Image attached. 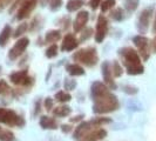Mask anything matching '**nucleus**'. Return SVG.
<instances>
[{
  "instance_id": "obj_1",
  "label": "nucleus",
  "mask_w": 156,
  "mask_h": 141,
  "mask_svg": "<svg viewBox=\"0 0 156 141\" xmlns=\"http://www.w3.org/2000/svg\"><path fill=\"white\" fill-rule=\"evenodd\" d=\"M119 55L122 58L123 65L127 68L129 75H137L144 72V67L141 63V58L139 53L132 47H123L119 49Z\"/></svg>"
},
{
  "instance_id": "obj_2",
  "label": "nucleus",
  "mask_w": 156,
  "mask_h": 141,
  "mask_svg": "<svg viewBox=\"0 0 156 141\" xmlns=\"http://www.w3.org/2000/svg\"><path fill=\"white\" fill-rule=\"evenodd\" d=\"M93 105V112L95 114H106V113H110L114 112L119 108L120 103H119V99L116 95L112 93V92H107V93L102 94L101 96L94 99Z\"/></svg>"
},
{
  "instance_id": "obj_3",
  "label": "nucleus",
  "mask_w": 156,
  "mask_h": 141,
  "mask_svg": "<svg viewBox=\"0 0 156 141\" xmlns=\"http://www.w3.org/2000/svg\"><path fill=\"white\" fill-rule=\"evenodd\" d=\"M110 119L108 118H94L89 121H85V122H81L80 125L75 128L74 131V138L80 140L81 138H83L86 134H88L89 132H92L94 129H96L95 127H100L102 125H106V124H109Z\"/></svg>"
},
{
  "instance_id": "obj_4",
  "label": "nucleus",
  "mask_w": 156,
  "mask_h": 141,
  "mask_svg": "<svg viewBox=\"0 0 156 141\" xmlns=\"http://www.w3.org/2000/svg\"><path fill=\"white\" fill-rule=\"evenodd\" d=\"M73 60L82 63L83 66H87V67H93L98 63V60H99L96 48L95 47H86V48L80 49L74 53Z\"/></svg>"
},
{
  "instance_id": "obj_5",
  "label": "nucleus",
  "mask_w": 156,
  "mask_h": 141,
  "mask_svg": "<svg viewBox=\"0 0 156 141\" xmlns=\"http://www.w3.org/2000/svg\"><path fill=\"white\" fill-rule=\"evenodd\" d=\"M0 124L6 126H18L21 127L25 125V120L23 117H20L14 110H7L4 107H0Z\"/></svg>"
},
{
  "instance_id": "obj_6",
  "label": "nucleus",
  "mask_w": 156,
  "mask_h": 141,
  "mask_svg": "<svg viewBox=\"0 0 156 141\" xmlns=\"http://www.w3.org/2000/svg\"><path fill=\"white\" fill-rule=\"evenodd\" d=\"M153 12H154V8L151 6L144 8L139 16V19H137V24H136V28L139 33L144 34L147 33V31L149 30V25H150V20H151V16H153Z\"/></svg>"
},
{
  "instance_id": "obj_7",
  "label": "nucleus",
  "mask_w": 156,
  "mask_h": 141,
  "mask_svg": "<svg viewBox=\"0 0 156 141\" xmlns=\"http://www.w3.org/2000/svg\"><path fill=\"white\" fill-rule=\"evenodd\" d=\"M133 42L134 45L136 46L137 48V53L140 55L141 58L144 60V61H147L149 59V56H150V52H149V46H150V44H149V39L147 37H144V35H136V37H134L133 38Z\"/></svg>"
},
{
  "instance_id": "obj_8",
  "label": "nucleus",
  "mask_w": 156,
  "mask_h": 141,
  "mask_svg": "<svg viewBox=\"0 0 156 141\" xmlns=\"http://www.w3.org/2000/svg\"><path fill=\"white\" fill-rule=\"evenodd\" d=\"M30 45V39L27 37H23L21 39H19L16 44L13 45V47L9 49L8 52V58L11 60H16L18 59L21 54H23V52L26 51V48Z\"/></svg>"
},
{
  "instance_id": "obj_9",
  "label": "nucleus",
  "mask_w": 156,
  "mask_h": 141,
  "mask_svg": "<svg viewBox=\"0 0 156 141\" xmlns=\"http://www.w3.org/2000/svg\"><path fill=\"white\" fill-rule=\"evenodd\" d=\"M9 80H11V82L14 84V85L31 86L32 84H33V78H31V77L28 75L27 70L13 72V73L9 75Z\"/></svg>"
},
{
  "instance_id": "obj_10",
  "label": "nucleus",
  "mask_w": 156,
  "mask_h": 141,
  "mask_svg": "<svg viewBox=\"0 0 156 141\" xmlns=\"http://www.w3.org/2000/svg\"><path fill=\"white\" fill-rule=\"evenodd\" d=\"M107 32H108V20H107L106 16H100L98 18V23H96L95 41L98 44H101L106 38V35H107Z\"/></svg>"
},
{
  "instance_id": "obj_11",
  "label": "nucleus",
  "mask_w": 156,
  "mask_h": 141,
  "mask_svg": "<svg viewBox=\"0 0 156 141\" xmlns=\"http://www.w3.org/2000/svg\"><path fill=\"white\" fill-rule=\"evenodd\" d=\"M38 0H23V4L20 5V8L16 12V19L23 20L31 14V12L37 7Z\"/></svg>"
},
{
  "instance_id": "obj_12",
  "label": "nucleus",
  "mask_w": 156,
  "mask_h": 141,
  "mask_svg": "<svg viewBox=\"0 0 156 141\" xmlns=\"http://www.w3.org/2000/svg\"><path fill=\"white\" fill-rule=\"evenodd\" d=\"M101 72H102V77L105 80V85L108 86L110 89H116V84L114 81V79L112 77L113 72H112V65L109 61H103L101 66Z\"/></svg>"
},
{
  "instance_id": "obj_13",
  "label": "nucleus",
  "mask_w": 156,
  "mask_h": 141,
  "mask_svg": "<svg viewBox=\"0 0 156 141\" xmlns=\"http://www.w3.org/2000/svg\"><path fill=\"white\" fill-rule=\"evenodd\" d=\"M88 19H89V13L87 11H80L78 14H76V18L73 23V30L75 33H79L80 31H82L86 26V24L88 23Z\"/></svg>"
},
{
  "instance_id": "obj_14",
  "label": "nucleus",
  "mask_w": 156,
  "mask_h": 141,
  "mask_svg": "<svg viewBox=\"0 0 156 141\" xmlns=\"http://www.w3.org/2000/svg\"><path fill=\"white\" fill-rule=\"evenodd\" d=\"M79 41L75 38L74 34H66L62 40V45H61V51L62 52H70L74 51L75 48H78Z\"/></svg>"
},
{
  "instance_id": "obj_15",
  "label": "nucleus",
  "mask_w": 156,
  "mask_h": 141,
  "mask_svg": "<svg viewBox=\"0 0 156 141\" xmlns=\"http://www.w3.org/2000/svg\"><path fill=\"white\" fill-rule=\"evenodd\" d=\"M107 136V131L103 128H96L92 132L86 134L83 138H81L80 141H100Z\"/></svg>"
},
{
  "instance_id": "obj_16",
  "label": "nucleus",
  "mask_w": 156,
  "mask_h": 141,
  "mask_svg": "<svg viewBox=\"0 0 156 141\" xmlns=\"http://www.w3.org/2000/svg\"><path fill=\"white\" fill-rule=\"evenodd\" d=\"M109 89L108 87L106 86L105 84H102L100 81H95L92 84V87H90V95H92V99H96L99 96H101L102 94L107 93Z\"/></svg>"
},
{
  "instance_id": "obj_17",
  "label": "nucleus",
  "mask_w": 156,
  "mask_h": 141,
  "mask_svg": "<svg viewBox=\"0 0 156 141\" xmlns=\"http://www.w3.org/2000/svg\"><path fill=\"white\" fill-rule=\"evenodd\" d=\"M39 124L44 129H56L58 128V124H56L55 119L47 117V115H44V117L40 118Z\"/></svg>"
},
{
  "instance_id": "obj_18",
  "label": "nucleus",
  "mask_w": 156,
  "mask_h": 141,
  "mask_svg": "<svg viewBox=\"0 0 156 141\" xmlns=\"http://www.w3.org/2000/svg\"><path fill=\"white\" fill-rule=\"evenodd\" d=\"M61 39V32L59 30H51L45 35V42L46 44H55L58 40Z\"/></svg>"
},
{
  "instance_id": "obj_19",
  "label": "nucleus",
  "mask_w": 156,
  "mask_h": 141,
  "mask_svg": "<svg viewBox=\"0 0 156 141\" xmlns=\"http://www.w3.org/2000/svg\"><path fill=\"white\" fill-rule=\"evenodd\" d=\"M67 72L69 73L72 77H81V75H85V70L78 65V63H69L67 65L66 67Z\"/></svg>"
},
{
  "instance_id": "obj_20",
  "label": "nucleus",
  "mask_w": 156,
  "mask_h": 141,
  "mask_svg": "<svg viewBox=\"0 0 156 141\" xmlns=\"http://www.w3.org/2000/svg\"><path fill=\"white\" fill-rule=\"evenodd\" d=\"M11 33H12V27L9 25H6L2 28V31L0 32V46L1 47L6 46V44L11 38Z\"/></svg>"
},
{
  "instance_id": "obj_21",
  "label": "nucleus",
  "mask_w": 156,
  "mask_h": 141,
  "mask_svg": "<svg viewBox=\"0 0 156 141\" xmlns=\"http://www.w3.org/2000/svg\"><path fill=\"white\" fill-rule=\"evenodd\" d=\"M70 113H72V108L67 105H62V106H59V107H55L53 110V114L55 117L59 118H65L68 117Z\"/></svg>"
},
{
  "instance_id": "obj_22",
  "label": "nucleus",
  "mask_w": 156,
  "mask_h": 141,
  "mask_svg": "<svg viewBox=\"0 0 156 141\" xmlns=\"http://www.w3.org/2000/svg\"><path fill=\"white\" fill-rule=\"evenodd\" d=\"M85 1L83 0H68L67 5H66V8L68 12H75L83 6Z\"/></svg>"
},
{
  "instance_id": "obj_23",
  "label": "nucleus",
  "mask_w": 156,
  "mask_h": 141,
  "mask_svg": "<svg viewBox=\"0 0 156 141\" xmlns=\"http://www.w3.org/2000/svg\"><path fill=\"white\" fill-rule=\"evenodd\" d=\"M140 0H126L125 1V8L128 13H133L139 7Z\"/></svg>"
},
{
  "instance_id": "obj_24",
  "label": "nucleus",
  "mask_w": 156,
  "mask_h": 141,
  "mask_svg": "<svg viewBox=\"0 0 156 141\" xmlns=\"http://www.w3.org/2000/svg\"><path fill=\"white\" fill-rule=\"evenodd\" d=\"M14 134L11 131L0 127V141H14Z\"/></svg>"
},
{
  "instance_id": "obj_25",
  "label": "nucleus",
  "mask_w": 156,
  "mask_h": 141,
  "mask_svg": "<svg viewBox=\"0 0 156 141\" xmlns=\"http://www.w3.org/2000/svg\"><path fill=\"white\" fill-rule=\"evenodd\" d=\"M110 18L115 21H121L125 19V12L122 8H115L110 12Z\"/></svg>"
},
{
  "instance_id": "obj_26",
  "label": "nucleus",
  "mask_w": 156,
  "mask_h": 141,
  "mask_svg": "<svg viewBox=\"0 0 156 141\" xmlns=\"http://www.w3.org/2000/svg\"><path fill=\"white\" fill-rule=\"evenodd\" d=\"M72 99V95L65 91H59L58 93L55 94V100H58L59 102H68Z\"/></svg>"
},
{
  "instance_id": "obj_27",
  "label": "nucleus",
  "mask_w": 156,
  "mask_h": 141,
  "mask_svg": "<svg viewBox=\"0 0 156 141\" xmlns=\"http://www.w3.org/2000/svg\"><path fill=\"white\" fill-rule=\"evenodd\" d=\"M112 72H113V75H114L115 78H120V77L122 75L123 70H122L121 65H120V63H119L117 60H114V63L112 65Z\"/></svg>"
},
{
  "instance_id": "obj_28",
  "label": "nucleus",
  "mask_w": 156,
  "mask_h": 141,
  "mask_svg": "<svg viewBox=\"0 0 156 141\" xmlns=\"http://www.w3.org/2000/svg\"><path fill=\"white\" fill-rule=\"evenodd\" d=\"M115 6V0H103L102 1V4L100 5V7H101V12H107V11H109L112 8Z\"/></svg>"
},
{
  "instance_id": "obj_29",
  "label": "nucleus",
  "mask_w": 156,
  "mask_h": 141,
  "mask_svg": "<svg viewBox=\"0 0 156 141\" xmlns=\"http://www.w3.org/2000/svg\"><path fill=\"white\" fill-rule=\"evenodd\" d=\"M56 55H58V46L56 44H53L46 49V56L48 59H52V58H55Z\"/></svg>"
},
{
  "instance_id": "obj_30",
  "label": "nucleus",
  "mask_w": 156,
  "mask_h": 141,
  "mask_svg": "<svg viewBox=\"0 0 156 141\" xmlns=\"http://www.w3.org/2000/svg\"><path fill=\"white\" fill-rule=\"evenodd\" d=\"M47 2L49 5L51 11H53V12L60 9L61 6H62V0H47Z\"/></svg>"
},
{
  "instance_id": "obj_31",
  "label": "nucleus",
  "mask_w": 156,
  "mask_h": 141,
  "mask_svg": "<svg viewBox=\"0 0 156 141\" xmlns=\"http://www.w3.org/2000/svg\"><path fill=\"white\" fill-rule=\"evenodd\" d=\"M27 24L26 23H21L18 27H16V33L13 34V37L14 38H18V37H20V35H23L25 32L27 31Z\"/></svg>"
},
{
  "instance_id": "obj_32",
  "label": "nucleus",
  "mask_w": 156,
  "mask_h": 141,
  "mask_svg": "<svg viewBox=\"0 0 156 141\" xmlns=\"http://www.w3.org/2000/svg\"><path fill=\"white\" fill-rule=\"evenodd\" d=\"M63 86H65V89L67 91H73L75 87H76V81L73 80V79H65V82H63Z\"/></svg>"
},
{
  "instance_id": "obj_33",
  "label": "nucleus",
  "mask_w": 156,
  "mask_h": 141,
  "mask_svg": "<svg viewBox=\"0 0 156 141\" xmlns=\"http://www.w3.org/2000/svg\"><path fill=\"white\" fill-rule=\"evenodd\" d=\"M92 35H93V30H92V28H86V30H83L81 37H80V41H86V40L89 39Z\"/></svg>"
},
{
  "instance_id": "obj_34",
  "label": "nucleus",
  "mask_w": 156,
  "mask_h": 141,
  "mask_svg": "<svg viewBox=\"0 0 156 141\" xmlns=\"http://www.w3.org/2000/svg\"><path fill=\"white\" fill-rule=\"evenodd\" d=\"M11 91L8 84L5 80H0V94H7Z\"/></svg>"
},
{
  "instance_id": "obj_35",
  "label": "nucleus",
  "mask_w": 156,
  "mask_h": 141,
  "mask_svg": "<svg viewBox=\"0 0 156 141\" xmlns=\"http://www.w3.org/2000/svg\"><path fill=\"white\" fill-rule=\"evenodd\" d=\"M122 89H123V92L127 94H130V95H134V94H136L139 91H137V88L134 86H130V85H125V86L122 87Z\"/></svg>"
},
{
  "instance_id": "obj_36",
  "label": "nucleus",
  "mask_w": 156,
  "mask_h": 141,
  "mask_svg": "<svg viewBox=\"0 0 156 141\" xmlns=\"http://www.w3.org/2000/svg\"><path fill=\"white\" fill-rule=\"evenodd\" d=\"M53 99L52 98H46L45 99V101H44V106H45V108H46L47 110H52V108H53Z\"/></svg>"
},
{
  "instance_id": "obj_37",
  "label": "nucleus",
  "mask_w": 156,
  "mask_h": 141,
  "mask_svg": "<svg viewBox=\"0 0 156 141\" xmlns=\"http://www.w3.org/2000/svg\"><path fill=\"white\" fill-rule=\"evenodd\" d=\"M100 5H101V0H89V6L93 11L98 9Z\"/></svg>"
},
{
  "instance_id": "obj_38",
  "label": "nucleus",
  "mask_w": 156,
  "mask_h": 141,
  "mask_svg": "<svg viewBox=\"0 0 156 141\" xmlns=\"http://www.w3.org/2000/svg\"><path fill=\"white\" fill-rule=\"evenodd\" d=\"M61 129H62L63 133H68V132H70L73 129V127L70 125H62L61 126Z\"/></svg>"
},
{
  "instance_id": "obj_39",
  "label": "nucleus",
  "mask_w": 156,
  "mask_h": 141,
  "mask_svg": "<svg viewBox=\"0 0 156 141\" xmlns=\"http://www.w3.org/2000/svg\"><path fill=\"white\" fill-rule=\"evenodd\" d=\"M11 1H12V0H1V2H0V9H2V8L6 7Z\"/></svg>"
},
{
  "instance_id": "obj_40",
  "label": "nucleus",
  "mask_w": 156,
  "mask_h": 141,
  "mask_svg": "<svg viewBox=\"0 0 156 141\" xmlns=\"http://www.w3.org/2000/svg\"><path fill=\"white\" fill-rule=\"evenodd\" d=\"M20 1H21V0H16V2H14V5H13V6L11 7V9H9V12H13V11H14V9H16V8L18 7V5L20 4Z\"/></svg>"
},
{
  "instance_id": "obj_41",
  "label": "nucleus",
  "mask_w": 156,
  "mask_h": 141,
  "mask_svg": "<svg viewBox=\"0 0 156 141\" xmlns=\"http://www.w3.org/2000/svg\"><path fill=\"white\" fill-rule=\"evenodd\" d=\"M83 118V115H78V117H75V118H73V119H70V121L72 122H76V121H79V120H81Z\"/></svg>"
},
{
  "instance_id": "obj_42",
  "label": "nucleus",
  "mask_w": 156,
  "mask_h": 141,
  "mask_svg": "<svg viewBox=\"0 0 156 141\" xmlns=\"http://www.w3.org/2000/svg\"><path fill=\"white\" fill-rule=\"evenodd\" d=\"M151 46H153V51L156 53V35L155 38H154V40H153V44H151Z\"/></svg>"
},
{
  "instance_id": "obj_43",
  "label": "nucleus",
  "mask_w": 156,
  "mask_h": 141,
  "mask_svg": "<svg viewBox=\"0 0 156 141\" xmlns=\"http://www.w3.org/2000/svg\"><path fill=\"white\" fill-rule=\"evenodd\" d=\"M153 32L156 33V14H155V20H154V25H153Z\"/></svg>"
},
{
  "instance_id": "obj_44",
  "label": "nucleus",
  "mask_w": 156,
  "mask_h": 141,
  "mask_svg": "<svg viewBox=\"0 0 156 141\" xmlns=\"http://www.w3.org/2000/svg\"><path fill=\"white\" fill-rule=\"evenodd\" d=\"M0 70H1V67H0Z\"/></svg>"
}]
</instances>
